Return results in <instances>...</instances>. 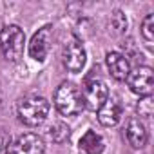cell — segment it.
I'll return each instance as SVG.
<instances>
[{"instance_id": "cell-6", "label": "cell", "mask_w": 154, "mask_h": 154, "mask_svg": "<svg viewBox=\"0 0 154 154\" xmlns=\"http://www.w3.org/2000/svg\"><path fill=\"white\" fill-rule=\"evenodd\" d=\"M51 42H53V27L51 26L40 27L33 35V38L29 42V54H31V58L36 60V62H44L47 58L49 51H51Z\"/></svg>"}, {"instance_id": "cell-16", "label": "cell", "mask_w": 154, "mask_h": 154, "mask_svg": "<svg viewBox=\"0 0 154 154\" xmlns=\"http://www.w3.org/2000/svg\"><path fill=\"white\" fill-rule=\"evenodd\" d=\"M111 24L116 29V33H125L127 31V18L122 11H114L111 17Z\"/></svg>"}, {"instance_id": "cell-5", "label": "cell", "mask_w": 154, "mask_h": 154, "mask_svg": "<svg viewBox=\"0 0 154 154\" xmlns=\"http://www.w3.org/2000/svg\"><path fill=\"white\" fill-rule=\"evenodd\" d=\"M127 82L134 94H140L141 98L150 96L154 91V71L147 65H140L134 71H131Z\"/></svg>"}, {"instance_id": "cell-4", "label": "cell", "mask_w": 154, "mask_h": 154, "mask_svg": "<svg viewBox=\"0 0 154 154\" xmlns=\"http://www.w3.org/2000/svg\"><path fill=\"white\" fill-rule=\"evenodd\" d=\"M63 65L67 67V71L71 72H80L85 65V60H87V54H85V47H84V42L76 36H71L63 47Z\"/></svg>"}, {"instance_id": "cell-9", "label": "cell", "mask_w": 154, "mask_h": 154, "mask_svg": "<svg viewBox=\"0 0 154 154\" xmlns=\"http://www.w3.org/2000/svg\"><path fill=\"white\" fill-rule=\"evenodd\" d=\"M44 152H45L44 140L35 132L22 134L13 143V154H44Z\"/></svg>"}, {"instance_id": "cell-7", "label": "cell", "mask_w": 154, "mask_h": 154, "mask_svg": "<svg viewBox=\"0 0 154 154\" xmlns=\"http://www.w3.org/2000/svg\"><path fill=\"white\" fill-rule=\"evenodd\" d=\"M84 105L91 111H98L109 98V89L102 80H89L84 87Z\"/></svg>"}, {"instance_id": "cell-8", "label": "cell", "mask_w": 154, "mask_h": 154, "mask_svg": "<svg viewBox=\"0 0 154 154\" xmlns=\"http://www.w3.org/2000/svg\"><path fill=\"white\" fill-rule=\"evenodd\" d=\"M105 63H107V69H109L111 76H112L114 80H120V82L127 80L129 74H131V71H132L129 58H127L125 54H122V53H116V51L107 53Z\"/></svg>"}, {"instance_id": "cell-18", "label": "cell", "mask_w": 154, "mask_h": 154, "mask_svg": "<svg viewBox=\"0 0 154 154\" xmlns=\"http://www.w3.org/2000/svg\"><path fill=\"white\" fill-rule=\"evenodd\" d=\"M0 103H2V94H0Z\"/></svg>"}, {"instance_id": "cell-10", "label": "cell", "mask_w": 154, "mask_h": 154, "mask_svg": "<svg viewBox=\"0 0 154 154\" xmlns=\"http://www.w3.org/2000/svg\"><path fill=\"white\" fill-rule=\"evenodd\" d=\"M122 118V103L118 98H107L105 103L98 109V122L103 127H114Z\"/></svg>"}, {"instance_id": "cell-1", "label": "cell", "mask_w": 154, "mask_h": 154, "mask_svg": "<svg viewBox=\"0 0 154 154\" xmlns=\"http://www.w3.org/2000/svg\"><path fill=\"white\" fill-rule=\"evenodd\" d=\"M17 112H18V120L24 125L38 127L40 123L45 122V118L49 114V102L44 96H36V94L26 96L18 102Z\"/></svg>"}, {"instance_id": "cell-14", "label": "cell", "mask_w": 154, "mask_h": 154, "mask_svg": "<svg viewBox=\"0 0 154 154\" xmlns=\"http://www.w3.org/2000/svg\"><path fill=\"white\" fill-rule=\"evenodd\" d=\"M141 36L147 42V45L150 47L152 42H154V15L152 13L147 15L143 18V22H141Z\"/></svg>"}, {"instance_id": "cell-12", "label": "cell", "mask_w": 154, "mask_h": 154, "mask_svg": "<svg viewBox=\"0 0 154 154\" xmlns=\"http://www.w3.org/2000/svg\"><path fill=\"white\" fill-rule=\"evenodd\" d=\"M103 149H105V140L94 131H87L80 138V150L84 154H102Z\"/></svg>"}, {"instance_id": "cell-2", "label": "cell", "mask_w": 154, "mask_h": 154, "mask_svg": "<svg viewBox=\"0 0 154 154\" xmlns=\"http://www.w3.org/2000/svg\"><path fill=\"white\" fill-rule=\"evenodd\" d=\"M54 105L62 116H76L85 109L80 89L71 82L60 84L54 93Z\"/></svg>"}, {"instance_id": "cell-17", "label": "cell", "mask_w": 154, "mask_h": 154, "mask_svg": "<svg viewBox=\"0 0 154 154\" xmlns=\"http://www.w3.org/2000/svg\"><path fill=\"white\" fill-rule=\"evenodd\" d=\"M0 154H13V140L8 132H0Z\"/></svg>"}, {"instance_id": "cell-3", "label": "cell", "mask_w": 154, "mask_h": 154, "mask_svg": "<svg viewBox=\"0 0 154 154\" xmlns=\"http://www.w3.org/2000/svg\"><path fill=\"white\" fill-rule=\"evenodd\" d=\"M24 45H26V35L18 26L11 24L0 31V49H2L6 60L9 62L20 60L24 54Z\"/></svg>"}, {"instance_id": "cell-15", "label": "cell", "mask_w": 154, "mask_h": 154, "mask_svg": "<svg viewBox=\"0 0 154 154\" xmlns=\"http://www.w3.org/2000/svg\"><path fill=\"white\" fill-rule=\"evenodd\" d=\"M136 109H138L140 116H143V118H150V116H152V111H154L152 96H143V98L140 100V103H138Z\"/></svg>"}, {"instance_id": "cell-13", "label": "cell", "mask_w": 154, "mask_h": 154, "mask_svg": "<svg viewBox=\"0 0 154 154\" xmlns=\"http://www.w3.org/2000/svg\"><path fill=\"white\" fill-rule=\"evenodd\" d=\"M49 138H51L53 141H56V143H62L63 140L69 138V127H67L65 123H62V122L53 123V125L49 127Z\"/></svg>"}, {"instance_id": "cell-11", "label": "cell", "mask_w": 154, "mask_h": 154, "mask_svg": "<svg viewBox=\"0 0 154 154\" xmlns=\"http://www.w3.org/2000/svg\"><path fill=\"white\" fill-rule=\"evenodd\" d=\"M125 136H127L129 145L134 147V149H141L147 143V129L138 118H131L129 120L127 129H125Z\"/></svg>"}]
</instances>
